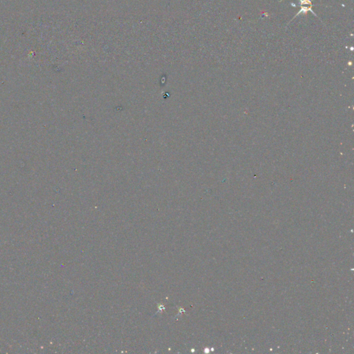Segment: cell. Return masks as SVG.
<instances>
[{
	"label": "cell",
	"mask_w": 354,
	"mask_h": 354,
	"mask_svg": "<svg viewBox=\"0 0 354 354\" xmlns=\"http://www.w3.org/2000/svg\"><path fill=\"white\" fill-rule=\"evenodd\" d=\"M301 2V5H309V6H313L312 4V0H299Z\"/></svg>",
	"instance_id": "obj_1"
}]
</instances>
